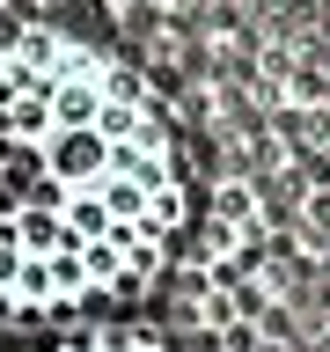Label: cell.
Segmentation results:
<instances>
[{"label":"cell","mask_w":330,"mask_h":352,"mask_svg":"<svg viewBox=\"0 0 330 352\" xmlns=\"http://www.w3.org/2000/svg\"><path fill=\"white\" fill-rule=\"evenodd\" d=\"M162 96L96 37L0 30V316H74L147 286L184 235Z\"/></svg>","instance_id":"6da1fadb"},{"label":"cell","mask_w":330,"mask_h":352,"mask_svg":"<svg viewBox=\"0 0 330 352\" xmlns=\"http://www.w3.org/2000/svg\"><path fill=\"white\" fill-rule=\"evenodd\" d=\"M37 352H169V345L147 330H81V338H59V345H37Z\"/></svg>","instance_id":"7a4b0ae2"}]
</instances>
